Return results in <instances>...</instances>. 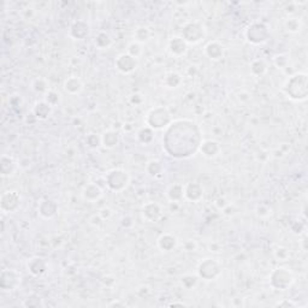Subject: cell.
I'll use <instances>...</instances> for the list:
<instances>
[{"mask_svg":"<svg viewBox=\"0 0 308 308\" xmlns=\"http://www.w3.org/2000/svg\"><path fill=\"white\" fill-rule=\"evenodd\" d=\"M202 137L200 128L189 119L171 122L164 136L165 151L174 158H189L199 151Z\"/></svg>","mask_w":308,"mask_h":308,"instance_id":"1","label":"cell"},{"mask_svg":"<svg viewBox=\"0 0 308 308\" xmlns=\"http://www.w3.org/2000/svg\"><path fill=\"white\" fill-rule=\"evenodd\" d=\"M284 94L294 101H304L308 96V76L306 72H299L290 76L283 86Z\"/></svg>","mask_w":308,"mask_h":308,"instance_id":"2","label":"cell"},{"mask_svg":"<svg viewBox=\"0 0 308 308\" xmlns=\"http://www.w3.org/2000/svg\"><path fill=\"white\" fill-rule=\"evenodd\" d=\"M172 117L169 109L164 106H157L151 109L146 116L147 127L152 128L153 130H162L166 129L171 124Z\"/></svg>","mask_w":308,"mask_h":308,"instance_id":"3","label":"cell"},{"mask_svg":"<svg viewBox=\"0 0 308 308\" xmlns=\"http://www.w3.org/2000/svg\"><path fill=\"white\" fill-rule=\"evenodd\" d=\"M295 276L292 271L288 267H277L270 273V287L274 290H283L289 289L294 284Z\"/></svg>","mask_w":308,"mask_h":308,"instance_id":"4","label":"cell"},{"mask_svg":"<svg viewBox=\"0 0 308 308\" xmlns=\"http://www.w3.org/2000/svg\"><path fill=\"white\" fill-rule=\"evenodd\" d=\"M105 183L112 192H123L130 183V175L123 169H112L105 175Z\"/></svg>","mask_w":308,"mask_h":308,"instance_id":"5","label":"cell"},{"mask_svg":"<svg viewBox=\"0 0 308 308\" xmlns=\"http://www.w3.org/2000/svg\"><path fill=\"white\" fill-rule=\"evenodd\" d=\"M206 36L205 25L201 22L192 21L185 23L182 27L181 37L187 42L188 45H197L202 41Z\"/></svg>","mask_w":308,"mask_h":308,"instance_id":"6","label":"cell"},{"mask_svg":"<svg viewBox=\"0 0 308 308\" xmlns=\"http://www.w3.org/2000/svg\"><path fill=\"white\" fill-rule=\"evenodd\" d=\"M221 273V265L213 258H206L199 264L198 277L203 281H213Z\"/></svg>","mask_w":308,"mask_h":308,"instance_id":"7","label":"cell"},{"mask_svg":"<svg viewBox=\"0 0 308 308\" xmlns=\"http://www.w3.org/2000/svg\"><path fill=\"white\" fill-rule=\"evenodd\" d=\"M247 41L253 45H261L269 40L270 32L266 24L261 22H254L244 32Z\"/></svg>","mask_w":308,"mask_h":308,"instance_id":"8","label":"cell"},{"mask_svg":"<svg viewBox=\"0 0 308 308\" xmlns=\"http://www.w3.org/2000/svg\"><path fill=\"white\" fill-rule=\"evenodd\" d=\"M21 195L16 190H7L0 198V208L4 213H15L21 207Z\"/></svg>","mask_w":308,"mask_h":308,"instance_id":"9","label":"cell"},{"mask_svg":"<svg viewBox=\"0 0 308 308\" xmlns=\"http://www.w3.org/2000/svg\"><path fill=\"white\" fill-rule=\"evenodd\" d=\"M21 283V274L15 270L5 269L0 274V287L2 290H15Z\"/></svg>","mask_w":308,"mask_h":308,"instance_id":"10","label":"cell"},{"mask_svg":"<svg viewBox=\"0 0 308 308\" xmlns=\"http://www.w3.org/2000/svg\"><path fill=\"white\" fill-rule=\"evenodd\" d=\"M137 59L128 53H122L114 60V66L117 70L124 75H129V73L134 72L137 68Z\"/></svg>","mask_w":308,"mask_h":308,"instance_id":"11","label":"cell"},{"mask_svg":"<svg viewBox=\"0 0 308 308\" xmlns=\"http://www.w3.org/2000/svg\"><path fill=\"white\" fill-rule=\"evenodd\" d=\"M142 218L148 223H157L163 217L162 206L154 201H148L141 208Z\"/></svg>","mask_w":308,"mask_h":308,"instance_id":"12","label":"cell"},{"mask_svg":"<svg viewBox=\"0 0 308 308\" xmlns=\"http://www.w3.org/2000/svg\"><path fill=\"white\" fill-rule=\"evenodd\" d=\"M58 211H59V206L52 199H44L37 206V212H39L40 217L47 220L54 218L58 215Z\"/></svg>","mask_w":308,"mask_h":308,"instance_id":"13","label":"cell"},{"mask_svg":"<svg viewBox=\"0 0 308 308\" xmlns=\"http://www.w3.org/2000/svg\"><path fill=\"white\" fill-rule=\"evenodd\" d=\"M27 270L35 277L42 276L48 270V263L42 256H32L27 260Z\"/></svg>","mask_w":308,"mask_h":308,"instance_id":"14","label":"cell"},{"mask_svg":"<svg viewBox=\"0 0 308 308\" xmlns=\"http://www.w3.org/2000/svg\"><path fill=\"white\" fill-rule=\"evenodd\" d=\"M203 52H205L206 57L208 59L213 60V62H218V60L223 59L224 54H225V48L221 45L219 41H210L203 48Z\"/></svg>","mask_w":308,"mask_h":308,"instance_id":"15","label":"cell"},{"mask_svg":"<svg viewBox=\"0 0 308 308\" xmlns=\"http://www.w3.org/2000/svg\"><path fill=\"white\" fill-rule=\"evenodd\" d=\"M82 198L87 202H96L100 200L104 195V190L96 183H87L82 189Z\"/></svg>","mask_w":308,"mask_h":308,"instance_id":"16","label":"cell"},{"mask_svg":"<svg viewBox=\"0 0 308 308\" xmlns=\"http://www.w3.org/2000/svg\"><path fill=\"white\" fill-rule=\"evenodd\" d=\"M220 144L216 140H205V141L201 142L200 147H199V152L208 159H213V158L217 157L220 153Z\"/></svg>","mask_w":308,"mask_h":308,"instance_id":"17","label":"cell"},{"mask_svg":"<svg viewBox=\"0 0 308 308\" xmlns=\"http://www.w3.org/2000/svg\"><path fill=\"white\" fill-rule=\"evenodd\" d=\"M89 24L87 22L82 21H75L70 25L69 29V35L72 37L73 40H85L89 35Z\"/></svg>","mask_w":308,"mask_h":308,"instance_id":"18","label":"cell"},{"mask_svg":"<svg viewBox=\"0 0 308 308\" xmlns=\"http://www.w3.org/2000/svg\"><path fill=\"white\" fill-rule=\"evenodd\" d=\"M203 198V188L199 182H189L184 185V199L190 202H199Z\"/></svg>","mask_w":308,"mask_h":308,"instance_id":"19","label":"cell"},{"mask_svg":"<svg viewBox=\"0 0 308 308\" xmlns=\"http://www.w3.org/2000/svg\"><path fill=\"white\" fill-rule=\"evenodd\" d=\"M167 47H169L170 53L178 58L183 57V55H185V53L188 52V44L181 36H172L171 39L169 40Z\"/></svg>","mask_w":308,"mask_h":308,"instance_id":"20","label":"cell"},{"mask_svg":"<svg viewBox=\"0 0 308 308\" xmlns=\"http://www.w3.org/2000/svg\"><path fill=\"white\" fill-rule=\"evenodd\" d=\"M63 87H64L66 93L70 94V95H78V94L82 93L85 85H83V81L80 77L70 76V77L65 78Z\"/></svg>","mask_w":308,"mask_h":308,"instance_id":"21","label":"cell"},{"mask_svg":"<svg viewBox=\"0 0 308 308\" xmlns=\"http://www.w3.org/2000/svg\"><path fill=\"white\" fill-rule=\"evenodd\" d=\"M157 242H158V247H159L163 252H171V251H174V249H176L178 240L176 236L172 235V234L165 233L159 236Z\"/></svg>","mask_w":308,"mask_h":308,"instance_id":"22","label":"cell"},{"mask_svg":"<svg viewBox=\"0 0 308 308\" xmlns=\"http://www.w3.org/2000/svg\"><path fill=\"white\" fill-rule=\"evenodd\" d=\"M17 163L10 155H2L0 160V172L2 177H10L16 172Z\"/></svg>","mask_w":308,"mask_h":308,"instance_id":"23","label":"cell"},{"mask_svg":"<svg viewBox=\"0 0 308 308\" xmlns=\"http://www.w3.org/2000/svg\"><path fill=\"white\" fill-rule=\"evenodd\" d=\"M52 111H53L52 106H51L48 103H46L45 100L37 101V103H35L34 108H33V114H34L37 119H40V121H45V119H47L48 117L52 114Z\"/></svg>","mask_w":308,"mask_h":308,"instance_id":"24","label":"cell"},{"mask_svg":"<svg viewBox=\"0 0 308 308\" xmlns=\"http://www.w3.org/2000/svg\"><path fill=\"white\" fill-rule=\"evenodd\" d=\"M118 144H119V135L116 130L109 129V130L103 132V135H101V145H103L105 148L113 149L114 147L118 146Z\"/></svg>","mask_w":308,"mask_h":308,"instance_id":"25","label":"cell"},{"mask_svg":"<svg viewBox=\"0 0 308 308\" xmlns=\"http://www.w3.org/2000/svg\"><path fill=\"white\" fill-rule=\"evenodd\" d=\"M166 197L170 202H180L184 199V185L180 183L170 185L169 189L166 190Z\"/></svg>","mask_w":308,"mask_h":308,"instance_id":"26","label":"cell"},{"mask_svg":"<svg viewBox=\"0 0 308 308\" xmlns=\"http://www.w3.org/2000/svg\"><path fill=\"white\" fill-rule=\"evenodd\" d=\"M284 29L287 30L290 34H296V33L301 32L302 27H304V23H302V19L299 18L297 16H288L286 19H284Z\"/></svg>","mask_w":308,"mask_h":308,"instance_id":"27","label":"cell"},{"mask_svg":"<svg viewBox=\"0 0 308 308\" xmlns=\"http://www.w3.org/2000/svg\"><path fill=\"white\" fill-rule=\"evenodd\" d=\"M182 82H183L182 75H180V73L176 72V71H170V72H167L166 75H165L164 81H163L165 87L169 89H177L178 87H181Z\"/></svg>","mask_w":308,"mask_h":308,"instance_id":"28","label":"cell"},{"mask_svg":"<svg viewBox=\"0 0 308 308\" xmlns=\"http://www.w3.org/2000/svg\"><path fill=\"white\" fill-rule=\"evenodd\" d=\"M112 42L113 41H112L110 34L108 32H104V30L99 32L94 37V45L99 50H108V48L111 47Z\"/></svg>","mask_w":308,"mask_h":308,"instance_id":"29","label":"cell"},{"mask_svg":"<svg viewBox=\"0 0 308 308\" xmlns=\"http://www.w3.org/2000/svg\"><path fill=\"white\" fill-rule=\"evenodd\" d=\"M152 36L151 29L148 27H145V25H140L136 29L134 30V41L139 42V44H145V42L148 41Z\"/></svg>","mask_w":308,"mask_h":308,"instance_id":"30","label":"cell"},{"mask_svg":"<svg viewBox=\"0 0 308 308\" xmlns=\"http://www.w3.org/2000/svg\"><path fill=\"white\" fill-rule=\"evenodd\" d=\"M163 171H164V166H163V163L160 160L152 159L146 164V172L151 177L160 176Z\"/></svg>","mask_w":308,"mask_h":308,"instance_id":"31","label":"cell"},{"mask_svg":"<svg viewBox=\"0 0 308 308\" xmlns=\"http://www.w3.org/2000/svg\"><path fill=\"white\" fill-rule=\"evenodd\" d=\"M249 70H251L252 75L254 76H263L267 71V65L264 59L261 58H255L249 64Z\"/></svg>","mask_w":308,"mask_h":308,"instance_id":"32","label":"cell"},{"mask_svg":"<svg viewBox=\"0 0 308 308\" xmlns=\"http://www.w3.org/2000/svg\"><path fill=\"white\" fill-rule=\"evenodd\" d=\"M136 135H137V140H139L140 142H142V144H145V145H148L153 141L154 130L146 126V127H144V128L140 129Z\"/></svg>","mask_w":308,"mask_h":308,"instance_id":"33","label":"cell"},{"mask_svg":"<svg viewBox=\"0 0 308 308\" xmlns=\"http://www.w3.org/2000/svg\"><path fill=\"white\" fill-rule=\"evenodd\" d=\"M290 63V55L288 53H281V54H276L273 57V64L276 68L281 69V70H286L289 68Z\"/></svg>","mask_w":308,"mask_h":308,"instance_id":"34","label":"cell"},{"mask_svg":"<svg viewBox=\"0 0 308 308\" xmlns=\"http://www.w3.org/2000/svg\"><path fill=\"white\" fill-rule=\"evenodd\" d=\"M290 251L286 247H277L273 251V256L277 261H288L290 259Z\"/></svg>","mask_w":308,"mask_h":308,"instance_id":"35","label":"cell"},{"mask_svg":"<svg viewBox=\"0 0 308 308\" xmlns=\"http://www.w3.org/2000/svg\"><path fill=\"white\" fill-rule=\"evenodd\" d=\"M23 306L28 307V308H39V307H44V302H42V299H40L37 295H30L23 302Z\"/></svg>","mask_w":308,"mask_h":308,"instance_id":"36","label":"cell"},{"mask_svg":"<svg viewBox=\"0 0 308 308\" xmlns=\"http://www.w3.org/2000/svg\"><path fill=\"white\" fill-rule=\"evenodd\" d=\"M32 87L39 94H46L50 91V89H48L47 82H46V80H44V78H35V80L33 81Z\"/></svg>","mask_w":308,"mask_h":308,"instance_id":"37","label":"cell"},{"mask_svg":"<svg viewBox=\"0 0 308 308\" xmlns=\"http://www.w3.org/2000/svg\"><path fill=\"white\" fill-rule=\"evenodd\" d=\"M44 100L46 101V103L50 104L51 106H55L59 104L60 101V94L58 93V91H52V89H50V91H47V93L45 94V99Z\"/></svg>","mask_w":308,"mask_h":308,"instance_id":"38","label":"cell"},{"mask_svg":"<svg viewBox=\"0 0 308 308\" xmlns=\"http://www.w3.org/2000/svg\"><path fill=\"white\" fill-rule=\"evenodd\" d=\"M142 52H144V48H142V45L139 44V42L132 41L128 45V50H127V53L132 55L134 58H136V59L142 54Z\"/></svg>","mask_w":308,"mask_h":308,"instance_id":"39","label":"cell"},{"mask_svg":"<svg viewBox=\"0 0 308 308\" xmlns=\"http://www.w3.org/2000/svg\"><path fill=\"white\" fill-rule=\"evenodd\" d=\"M181 283L185 289H193L198 284V277L193 276V274H184V276L181 278Z\"/></svg>","mask_w":308,"mask_h":308,"instance_id":"40","label":"cell"},{"mask_svg":"<svg viewBox=\"0 0 308 308\" xmlns=\"http://www.w3.org/2000/svg\"><path fill=\"white\" fill-rule=\"evenodd\" d=\"M86 142L89 147L91 148H96L101 145V136H98L96 134H89L87 137H86Z\"/></svg>","mask_w":308,"mask_h":308,"instance_id":"41","label":"cell"},{"mask_svg":"<svg viewBox=\"0 0 308 308\" xmlns=\"http://www.w3.org/2000/svg\"><path fill=\"white\" fill-rule=\"evenodd\" d=\"M256 213H258L259 217L266 218L271 215V208L266 205H260L258 206V210H256Z\"/></svg>","mask_w":308,"mask_h":308,"instance_id":"42","label":"cell"},{"mask_svg":"<svg viewBox=\"0 0 308 308\" xmlns=\"http://www.w3.org/2000/svg\"><path fill=\"white\" fill-rule=\"evenodd\" d=\"M130 103L134 104V105H141V104L144 103V96L139 93L132 94L130 96Z\"/></svg>","mask_w":308,"mask_h":308,"instance_id":"43","label":"cell"},{"mask_svg":"<svg viewBox=\"0 0 308 308\" xmlns=\"http://www.w3.org/2000/svg\"><path fill=\"white\" fill-rule=\"evenodd\" d=\"M277 307H297V304L292 302L291 300L289 299H283L282 301L277 302L276 304Z\"/></svg>","mask_w":308,"mask_h":308,"instance_id":"44","label":"cell"},{"mask_svg":"<svg viewBox=\"0 0 308 308\" xmlns=\"http://www.w3.org/2000/svg\"><path fill=\"white\" fill-rule=\"evenodd\" d=\"M184 248H185V251H188V252H194L195 248H197V243L192 240L187 241V242L184 243Z\"/></svg>","mask_w":308,"mask_h":308,"instance_id":"45","label":"cell"},{"mask_svg":"<svg viewBox=\"0 0 308 308\" xmlns=\"http://www.w3.org/2000/svg\"><path fill=\"white\" fill-rule=\"evenodd\" d=\"M99 216H100L103 219H108L110 216H112V211L110 210V208H103V210L99 212Z\"/></svg>","mask_w":308,"mask_h":308,"instance_id":"46","label":"cell"},{"mask_svg":"<svg viewBox=\"0 0 308 308\" xmlns=\"http://www.w3.org/2000/svg\"><path fill=\"white\" fill-rule=\"evenodd\" d=\"M108 306L109 307H126L127 305L124 304V302H121V301H112L108 305Z\"/></svg>","mask_w":308,"mask_h":308,"instance_id":"47","label":"cell"},{"mask_svg":"<svg viewBox=\"0 0 308 308\" xmlns=\"http://www.w3.org/2000/svg\"><path fill=\"white\" fill-rule=\"evenodd\" d=\"M170 306H187V305L184 302H172V304H170Z\"/></svg>","mask_w":308,"mask_h":308,"instance_id":"48","label":"cell"}]
</instances>
